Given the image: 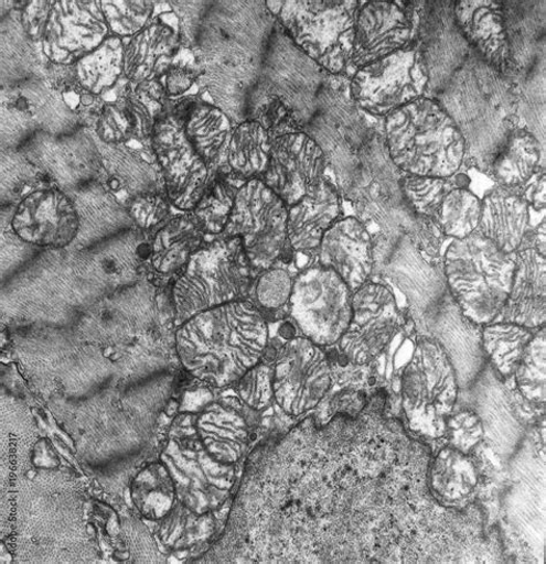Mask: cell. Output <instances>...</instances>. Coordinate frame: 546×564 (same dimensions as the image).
I'll list each match as a JSON object with an SVG mask.
<instances>
[{"mask_svg": "<svg viewBox=\"0 0 546 564\" xmlns=\"http://www.w3.org/2000/svg\"><path fill=\"white\" fill-rule=\"evenodd\" d=\"M375 270L406 296L416 335L436 340L449 354L460 390L471 387L486 366L481 326L468 321L454 301L440 264L430 263L406 235L374 237Z\"/></svg>", "mask_w": 546, "mask_h": 564, "instance_id": "obj_1", "label": "cell"}, {"mask_svg": "<svg viewBox=\"0 0 546 564\" xmlns=\"http://www.w3.org/2000/svg\"><path fill=\"white\" fill-rule=\"evenodd\" d=\"M269 343L265 314L250 300L231 302L179 325L175 351L194 378L225 388L261 364Z\"/></svg>", "mask_w": 546, "mask_h": 564, "instance_id": "obj_2", "label": "cell"}, {"mask_svg": "<svg viewBox=\"0 0 546 564\" xmlns=\"http://www.w3.org/2000/svg\"><path fill=\"white\" fill-rule=\"evenodd\" d=\"M430 98L448 112L463 137V167L488 174L510 133L518 127L516 85L471 48L447 84Z\"/></svg>", "mask_w": 546, "mask_h": 564, "instance_id": "obj_3", "label": "cell"}, {"mask_svg": "<svg viewBox=\"0 0 546 564\" xmlns=\"http://www.w3.org/2000/svg\"><path fill=\"white\" fill-rule=\"evenodd\" d=\"M202 64L261 70L276 18L267 2H169Z\"/></svg>", "mask_w": 546, "mask_h": 564, "instance_id": "obj_4", "label": "cell"}, {"mask_svg": "<svg viewBox=\"0 0 546 564\" xmlns=\"http://www.w3.org/2000/svg\"><path fill=\"white\" fill-rule=\"evenodd\" d=\"M381 133L389 158L405 174L453 177L463 167V137L433 98L416 99L387 115Z\"/></svg>", "mask_w": 546, "mask_h": 564, "instance_id": "obj_5", "label": "cell"}, {"mask_svg": "<svg viewBox=\"0 0 546 564\" xmlns=\"http://www.w3.org/2000/svg\"><path fill=\"white\" fill-rule=\"evenodd\" d=\"M255 275L239 238L207 240L172 281L170 295L176 323L216 306L249 300Z\"/></svg>", "mask_w": 546, "mask_h": 564, "instance_id": "obj_6", "label": "cell"}, {"mask_svg": "<svg viewBox=\"0 0 546 564\" xmlns=\"http://www.w3.org/2000/svg\"><path fill=\"white\" fill-rule=\"evenodd\" d=\"M441 260L448 288L463 316L481 327L495 322L511 292L514 254L503 252L477 230L453 240Z\"/></svg>", "mask_w": 546, "mask_h": 564, "instance_id": "obj_7", "label": "cell"}, {"mask_svg": "<svg viewBox=\"0 0 546 564\" xmlns=\"http://www.w3.org/2000/svg\"><path fill=\"white\" fill-rule=\"evenodd\" d=\"M97 301L77 272L69 248L44 250L2 282V306L18 319L69 318Z\"/></svg>", "mask_w": 546, "mask_h": 564, "instance_id": "obj_8", "label": "cell"}, {"mask_svg": "<svg viewBox=\"0 0 546 564\" xmlns=\"http://www.w3.org/2000/svg\"><path fill=\"white\" fill-rule=\"evenodd\" d=\"M356 0L267 2L286 34L321 68L351 78Z\"/></svg>", "mask_w": 546, "mask_h": 564, "instance_id": "obj_9", "label": "cell"}, {"mask_svg": "<svg viewBox=\"0 0 546 564\" xmlns=\"http://www.w3.org/2000/svg\"><path fill=\"white\" fill-rule=\"evenodd\" d=\"M288 220V205L263 178H254L240 186L222 236L242 240L247 258L258 273L295 262Z\"/></svg>", "mask_w": 546, "mask_h": 564, "instance_id": "obj_10", "label": "cell"}, {"mask_svg": "<svg viewBox=\"0 0 546 564\" xmlns=\"http://www.w3.org/2000/svg\"><path fill=\"white\" fill-rule=\"evenodd\" d=\"M403 408L415 427L447 433V419L458 403L460 384L451 358L436 340L418 337L400 378Z\"/></svg>", "mask_w": 546, "mask_h": 564, "instance_id": "obj_11", "label": "cell"}, {"mask_svg": "<svg viewBox=\"0 0 546 564\" xmlns=\"http://www.w3.org/2000/svg\"><path fill=\"white\" fill-rule=\"evenodd\" d=\"M261 89L267 100L278 98L303 132L319 108L333 76L307 57L276 19L261 65Z\"/></svg>", "mask_w": 546, "mask_h": 564, "instance_id": "obj_12", "label": "cell"}, {"mask_svg": "<svg viewBox=\"0 0 546 564\" xmlns=\"http://www.w3.org/2000/svg\"><path fill=\"white\" fill-rule=\"evenodd\" d=\"M352 300L346 282L315 261L295 276L289 313L302 337L329 348L341 340L350 326Z\"/></svg>", "mask_w": 546, "mask_h": 564, "instance_id": "obj_13", "label": "cell"}, {"mask_svg": "<svg viewBox=\"0 0 546 564\" xmlns=\"http://www.w3.org/2000/svg\"><path fill=\"white\" fill-rule=\"evenodd\" d=\"M192 107L185 101L168 106L156 122L151 148L161 167L165 193L173 209L192 213L214 173L200 158L185 133Z\"/></svg>", "mask_w": 546, "mask_h": 564, "instance_id": "obj_14", "label": "cell"}, {"mask_svg": "<svg viewBox=\"0 0 546 564\" xmlns=\"http://www.w3.org/2000/svg\"><path fill=\"white\" fill-rule=\"evenodd\" d=\"M428 89V69L415 41L398 53L357 69L350 82L358 110L377 119L427 97Z\"/></svg>", "mask_w": 546, "mask_h": 564, "instance_id": "obj_15", "label": "cell"}, {"mask_svg": "<svg viewBox=\"0 0 546 564\" xmlns=\"http://www.w3.org/2000/svg\"><path fill=\"white\" fill-rule=\"evenodd\" d=\"M82 127L63 95L43 76L2 87V150H20L39 133L63 135Z\"/></svg>", "mask_w": 546, "mask_h": 564, "instance_id": "obj_16", "label": "cell"}, {"mask_svg": "<svg viewBox=\"0 0 546 564\" xmlns=\"http://www.w3.org/2000/svg\"><path fill=\"white\" fill-rule=\"evenodd\" d=\"M275 402L290 417L317 410L333 388L325 348L300 336L283 344L272 365Z\"/></svg>", "mask_w": 546, "mask_h": 564, "instance_id": "obj_17", "label": "cell"}, {"mask_svg": "<svg viewBox=\"0 0 546 564\" xmlns=\"http://www.w3.org/2000/svg\"><path fill=\"white\" fill-rule=\"evenodd\" d=\"M403 324L404 318L393 291L372 280L353 293L352 319L335 347L352 365H375Z\"/></svg>", "mask_w": 546, "mask_h": 564, "instance_id": "obj_18", "label": "cell"}, {"mask_svg": "<svg viewBox=\"0 0 546 564\" xmlns=\"http://www.w3.org/2000/svg\"><path fill=\"white\" fill-rule=\"evenodd\" d=\"M104 99L92 130L104 144H151L154 124L170 101L160 80L135 86L126 78Z\"/></svg>", "mask_w": 546, "mask_h": 564, "instance_id": "obj_19", "label": "cell"}, {"mask_svg": "<svg viewBox=\"0 0 546 564\" xmlns=\"http://www.w3.org/2000/svg\"><path fill=\"white\" fill-rule=\"evenodd\" d=\"M160 290L143 278L137 284L104 295L86 307L81 327L96 341L132 340L153 329L158 322Z\"/></svg>", "mask_w": 546, "mask_h": 564, "instance_id": "obj_20", "label": "cell"}, {"mask_svg": "<svg viewBox=\"0 0 546 564\" xmlns=\"http://www.w3.org/2000/svg\"><path fill=\"white\" fill-rule=\"evenodd\" d=\"M71 251L77 272L97 300L146 278L149 238L138 228L87 249Z\"/></svg>", "mask_w": 546, "mask_h": 564, "instance_id": "obj_21", "label": "cell"}, {"mask_svg": "<svg viewBox=\"0 0 546 564\" xmlns=\"http://www.w3.org/2000/svg\"><path fill=\"white\" fill-rule=\"evenodd\" d=\"M415 34L416 2H360L355 14L351 74L408 47L414 43Z\"/></svg>", "mask_w": 546, "mask_h": 564, "instance_id": "obj_22", "label": "cell"}, {"mask_svg": "<svg viewBox=\"0 0 546 564\" xmlns=\"http://www.w3.org/2000/svg\"><path fill=\"white\" fill-rule=\"evenodd\" d=\"M20 151L50 183L68 194L98 178L99 152L89 128L63 135L39 133Z\"/></svg>", "mask_w": 546, "mask_h": 564, "instance_id": "obj_23", "label": "cell"}, {"mask_svg": "<svg viewBox=\"0 0 546 564\" xmlns=\"http://www.w3.org/2000/svg\"><path fill=\"white\" fill-rule=\"evenodd\" d=\"M111 36L100 0L52 2L42 54L47 63L72 66Z\"/></svg>", "mask_w": 546, "mask_h": 564, "instance_id": "obj_24", "label": "cell"}, {"mask_svg": "<svg viewBox=\"0 0 546 564\" xmlns=\"http://www.w3.org/2000/svg\"><path fill=\"white\" fill-rule=\"evenodd\" d=\"M10 225L23 241L44 250L71 248L79 217L68 193L45 183L14 205Z\"/></svg>", "mask_w": 546, "mask_h": 564, "instance_id": "obj_25", "label": "cell"}, {"mask_svg": "<svg viewBox=\"0 0 546 564\" xmlns=\"http://www.w3.org/2000/svg\"><path fill=\"white\" fill-rule=\"evenodd\" d=\"M328 169L325 152L313 138L290 133L274 140L263 181L290 208L322 185Z\"/></svg>", "mask_w": 546, "mask_h": 564, "instance_id": "obj_26", "label": "cell"}, {"mask_svg": "<svg viewBox=\"0 0 546 564\" xmlns=\"http://www.w3.org/2000/svg\"><path fill=\"white\" fill-rule=\"evenodd\" d=\"M29 339L21 347L23 362L39 380L57 383L65 391L92 384V380L109 375L101 357L64 336H42Z\"/></svg>", "mask_w": 546, "mask_h": 564, "instance_id": "obj_27", "label": "cell"}, {"mask_svg": "<svg viewBox=\"0 0 546 564\" xmlns=\"http://www.w3.org/2000/svg\"><path fill=\"white\" fill-rule=\"evenodd\" d=\"M96 142L99 152L97 181L125 208L140 195L165 192L161 167L151 144H104L97 140Z\"/></svg>", "mask_w": 546, "mask_h": 564, "instance_id": "obj_28", "label": "cell"}, {"mask_svg": "<svg viewBox=\"0 0 546 564\" xmlns=\"http://www.w3.org/2000/svg\"><path fill=\"white\" fill-rule=\"evenodd\" d=\"M184 42L180 20L171 7L154 13L140 33L124 40L125 78L135 86L161 80Z\"/></svg>", "mask_w": 546, "mask_h": 564, "instance_id": "obj_29", "label": "cell"}, {"mask_svg": "<svg viewBox=\"0 0 546 564\" xmlns=\"http://www.w3.org/2000/svg\"><path fill=\"white\" fill-rule=\"evenodd\" d=\"M454 21L468 45L483 62L507 79L516 78L511 59L503 2L456 0Z\"/></svg>", "mask_w": 546, "mask_h": 564, "instance_id": "obj_30", "label": "cell"}, {"mask_svg": "<svg viewBox=\"0 0 546 564\" xmlns=\"http://www.w3.org/2000/svg\"><path fill=\"white\" fill-rule=\"evenodd\" d=\"M317 263L340 275L354 293L373 280L374 237L357 217H344L330 227L317 251Z\"/></svg>", "mask_w": 546, "mask_h": 564, "instance_id": "obj_31", "label": "cell"}, {"mask_svg": "<svg viewBox=\"0 0 546 564\" xmlns=\"http://www.w3.org/2000/svg\"><path fill=\"white\" fill-rule=\"evenodd\" d=\"M149 238L146 278L152 284L164 288L190 263L207 240L193 213L173 215Z\"/></svg>", "mask_w": 546, "mask_h": 564, "instance_id": "obj_32", "label": "cell"}, {"mask_svg": "<svg viewBox=\"0 0 546 564\" xmlns=\"http://www.w3.org/2000/svg\"><path fill=\"white\" fill-rule=\"evenodd\" d=\"M343 196L330 177L313 193L289 208V240L295 259L317 261V251L324 235L344 218Z\"/></svg>", "mask_w": 546, "mask_h": 564, "instance_id": "obj_33", "label": "cell"}, {"mask_svg": "<svg viewBox=\"0 0 546 564\" xmlns=\"http://www.w3.org/2000/svg\"><path fill=\"white\" fill-rule=\"evenodd\" d=\"M514 261L508 299L493 323H513L537 330L546 318V256L532 248L520 249Z\"/></svg>", "mask_w": 546, "mask_h": 564, "instance_id": "obj_34", "label": "cell"}, {"mask_svg": "<svg viewBox=\"0 0 546 564\" xmlns=\"http://www.w3.org/2000/svg\"><path fill=\"white\" fill-rule=\"evenodd\" d=\"M69 196L79 217V232L71 249H87L136 228L124 205L98 181Z\"/></svg>", "mask_w": 546, "mask_h": 564, "instance_id": "obj_35", "label": "cell"}, {"mask_svg": "<svg viewBox=\"0 0 546 564\" xmlns=\"http://www.w3.org/2000/svg\"><path fill=\"white\" fill-rule=\"evenodd\" d=\"M478 232L507 254H514L531 226V205L515 189L497 186L482 199Z\"/></svg>", "mask_w": 546, "mask_h": 564, "instance_id": "obj_36", "label": "cell"}, {"mask_svg": "<svg viewBox=\"0 0 546 564\" xmlns=\"http://www.w3.org/2000/svg\"><path fill=\"white\" fill-rule=\"evenodd\" d=\"M503 8L516 78L532 82L545 65V2H503Z\"/></svg>", "mask_w": 546, "mask_h": 564, "instance_id": "obj_37", "label": "cell"}, {"mask_svg": "<svg viewBox=\"0 0 546 564\" xmlns=\"http://www.w3.org/2000/svg\"><path fill=\"white\" fill-rule=\"evenodd\" d=\"M275 138L259 121L247 120L234 126L220 174L240 184L264 178Z\"/></svg>", "mask_w": 546, "mask_h": 564, "instance_id": "obj_38", "label": "cell"}, {"mask_svg": "<svg viewBox=\"0 0 546 564\" xmlns=\"http://www.w3.org/2000/svg\"><path fill=\"white\" fill-rule=\"evenodd\" d=\"M473 460L454 447L441 449L429 465L427 484L432 499L445 507H465L478 487Z\"/></svg>", "mask_w": 546, "mask_h": 564, "instance_id": "obj_39", "label": "cell"}, {"mask_svg": "<svg viewBox=\"0 0 546 564\" xmlns=\"http://www.w3.org/2000/svg\"><path fill=\"white\" fill-rule=\"evenodd\" d=\"M229 117L214 105L212 99L201 97L185 119V133L207 167L221 173L226 150L234 130Z\"/></svg>", "mask_w": 546, "mask_h": 564, "instance_id": "obj_40", "label": "cell"}, {"mask_svg": "<svg viewBox=\"0 0 546 564\" xmlns=\"http://www.w3.org/2000/svg\"><path fill=\"white\" fill-rule=\"evenodd\" d=\"M540 169H545L544 147L527 128L518 126L510 133L486 175L500 187L518 189Z\"/></svg>", "mask_w": 546, "mask_h": 564, "instance_id": "obj_41", "label": "cell"}, {"mask_svg": "<svg viewBox=\"0 0 546 564\" xmlns=\"http://www.w3.org/2000/svg\"><path fill=\"white\" fill-rule=\"evenodd\" d=\"M537 330L504 322L482 326L481 347L485 362L501 380L513 378Z\"/></svg>", "mask_w": 546, "mask_h": 564, "instance_id": "obj_42", "label": "cell"}, {"mask_svg": "<svg viewBox=\"0 0 546 564\" xmlns=\"http://www.w3.org/2000/svg\"><path fill=\"white\" fill-rule=\"evenodd\" d=\"M45 62L41 45L24 34L13 7L2 19V87L33 78Z\"/></svg>", "mask_w": 546, "mask_h": 564, "instance_id": "obj_43", "label": "cell"}, {"mask_svg": "<svg viewBox=\"0 0 546 564\" xmlns=\"http://www.w3.org/2000/svg\"><path fill=\"white\" fill-rule=\"evenodd\" d=\"M76 82L85 90L107 96L125 78L124 40L111 35L74 65Z\"/></svg>", "mask_w": 546, "mask_h": 564, "instance_id": "obj_44", "label": "cell"}, {"mask_svg": "<svg viewBox=\"0 0 546 564\" xmlns=\"http://www.w3.org/2000/svg\"><path fill=\"white\" fill-rule=\"evenodd\" d=\"M242 185L226 175L214 174L192 212L207 238L224 234Z\"/></svg>", "mask_w": 546, "mask_h": 564, "instance_id": "obj_45", "label": "cell"}, {"mask_svg": "<svg viewBox=\"0 0 546 564\" xmlns=\"http://www.w3.org/2000/svg\"><path fill=\"white\" fill-rule=\"evenodd\" d=\"M481 210V198L458 185L441 203L436 225L447 239L462 240L477 232Z\"/></svg>", "mask_w": 546, "mask_h": 564, "instance_id": "obj_46", "label": "cell"}, {"mask_svg": "<svg viewBox=\"0 0 546 564\" xmlns=\"http://www.w3.org/2000/svg\"><path fill=\"white\" fill-rule=\"evenodd\" d=\"M2 207H13L23 197L50 183L20 150H2Z\"/></svg>", "mask_w": 546, "mask_h": 564, "instance_id": "obj_47", "label": "cell"}, {"mask_svg": "<svg viewBox=\"0 0 546 564\" xmlns=\"http://www.w3.org/2000/svg\"><path fill=\"white\" fill-rule=\"evenodd\" d=\"M454 177H430L404 173L400 182L403 196L416 215L436 224L441 203L458 186Z\"/></svg>", "mask_w": 546, "mask_h": 564, "instance_id": "obj_48", "label": "cell"}, {"mask_svg": "<svg viewBox=\"0 0 546 564\" xmlns=\"http://www.w3.org/2000/svg\"><path fill=\"white\" fill-rule=\"evenodd\" d=\"M545 341L543 326L535 333L513 376L517 391L542 406H545Z\"/></svg>", "mask_w": 546, "mask_h": 564, "instance_id": "obj_49", "label": "cell"}, {"mask_svg": "<svg viewBox=\"0 0 546 564\" xmlns=\"http://www.w3.org/2000/svg\"><path fill=\"white\" fill-rule=\"evenodd\" d=\"M158 4L151 0H100L111 35L121 40L140 33L154 15Z\"/></svg>", "mask_w": 546, "mask_h": 564, "instance_id": "obj_50", "label": "cell"}, {"mask_svg": "<svg viewBox=\"0 0 546 564\" xmlns=\"http://www.w3.org/2000/svg\"><path fill=\"white\" fill-rule=\"evenodd\" d=\"M293 285L295 276L288 269L272 267L256 273L249 300L264 314L289 310Z\"/></svg>", "mask_w": 546, "mask_h": 564, "instance_id": "obj_51", "label": "cell"}, {"mask_svg": "<svg viewBox=\"0 0 546 564\" xmlns=\"http://www.w3.org/2000/svg\"><path fill=\"white\" fill-rule=\"evenodd\" d=\"M203 66L200 63L191 43L185 39L180 53L160 80L170 99L188 96L194 88H200V79L203 75Z\"/></svg>", "mask_w": 546, "mask_h": 564, "instance_id": "obj_52", "label": "cell"}, {"mask_svg": "<svg viewBox=\"0 0 546 564\" xmlns=\"http://www.w3.org/2000/svg\"><path fill=\"white\" fill-rule=\"evenodd\" d=\"M126 209L136 228L148 236L173 217V207L165 192L140 195L129 202Z\"/></svg>", "mask_w": 546, "mask_h": 564, "instance_id": "obj_53", "label": "cell"}, {"mask_svg": "<svg viewBox=\"0 0 546 564\" xmlns=\"http://www.w3.org/2000/svg\"><path fill=\"white\" fill-rule=\"evenodd\" d=\"M7 209V217L2 215V282L10 279L38 256L44 249L32 246L18 237L10 225V215L13 207Z\"/></svg>", "mask_w": 546, "mask_h": 564, "instance_id": "obj_54", "label": "cell"}, {"mask_svg": "<svg viewBox=\"0 0 546 564\" xmlns=\"http://www.w3.org/2000/svg\"><path fill=\"white\" fill-rule=\"evenodd\" d=\"M236 383L242 400L255 410L266 409L275 401L271 366L258 364Z\"/></svg>", "mask_w": 546, "mask_h": 564, "instance_id": "obj_55", "label": "cell"}, {"mask_svg": "<svg viewBox=\"0 0 546 564\" xmlns=\"http://www.w3.org/2000/svg\"><path fill=\"white\" fill-rule=\"evenodd\" d=\"M447 433L452 447L467 454L481 442L484 429L480 416L471 408L452 413L447 419Z\"/></svg>", "mask_w": 546, "mask_h": 564, "instance_id": "obj_56", "label": "cell"}, {"mask_svg": "<svg viewBox=\"0 0 546 564\" xmlns=\"http://www.w3.org/2000/svg\"><path fill=\"white\" fill-rule=\"evenodd\" d=\"M370 392L353 389H342L340 392L330 393L317 408V422L322 425L334 415L357 417L366 408Z\"/></svg>", "mask_w": 546, "mask_h": 564, "instance_id": "obj_57", "label": "cell"}, {"mask_svg": "<svg viewBox=\"0 0 546 564\" xmlns=\"http://www.w3.org/2000/svg\"><path fill=\"white\" fill-rule=\"evenodd\" d=\"M14 2V9L19 13L21 28L28 37L41 45L49 21L52 2L35 0V2Z\"/></svg>", "mask_w": 546, "mask_h": 564, "instance_id": "obj_58", "label": "cell"}, {"mask_svg": "<svg viewBox=\"0 0 546 564\" xmlns=\"http://www.w3.org/2000/svg\"><path fill=\"white\" fill-rule=\"evenodd\" d=\"M545 169H540L522 188L515 189L522 194L535 212L545 210Z\"/></svg>", "mask_w": 546, "mask_h": 564, "instance_id": "obj_59", "label": "cell"}]
</instances>
